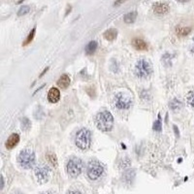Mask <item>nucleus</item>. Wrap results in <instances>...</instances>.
Returning a JSON list of instances; mask_svg holds the SVG:
<instances>
[{
	"instance_id": "24",
	"label": "nucleus",
	"mask_w": 194,
	"mask_h": 194,
	"mask_svg": "<svg viewBox=\"0 0 194 194\" xmlns=\"http://www.w3.org/2000/svg\"><path fill=\"white\" fill-rule=\"evenodd\" d=\"M30 127H31V123H30V120L28 119H26V118H24V119H23V124H21V128H23L24 130L27 131V130H29Z\"/></svg>"
},
{
	"instance_id": "22",
	"label": "nucleus",
	"mask_w": 194,
	"mask_h": 194,
	"mask_svg": "<svg viewBox=\"0 0 194 194\" xmlns=\"http://www.w3.org/2000/svg\"><path fill=\"white\" fill-rule=\"evenodd\" d=\"M29 12H30V7L29 6H27V5L21 6L20 8L19 9V11H18V16L19 17L24 16V15H26V14H28Z\"/></svg>"
},
{
	"instance_id": "30",
	"label": "nucleus",
	"mask_w": 194,
	"mask_h": 194,
	"mask_svg": "<svg viewBox=\"0 0 194 194\" xmlns=\"http://www.w3.org/2000/svg\"><path fill=\"white\" fill-rule=\"evenodd\" d=\"M48 70H49V67L45 68V69H44V71H43V72H42V73H41V75H40V78H41V77H43V76H44V75H45V73H46V72H47Z\"/></svg>"
},
{
	"instance_id": "31",
	"label": "nucleus",
	"mask_w": 194,
	"mask_h": 194,
	"mask_svg": "<svg viewBox=\"0 0 194 194\" xmlns=\"http://www.w3.org/2000/svg\"><path fill=\"white\" fill-rule=\"evenodd\" d=\"M71 10H72L71 6H69V5H68V6H67V12L65 13V15H66V16L68 15V13H69V12H71Z\"/></svg>"
},
{
	"instance_id": "12",
	"label": "nucleus",
	"mask_w": 194,
	"mask_h": 194,
	"mask_svg": "<svg viewBox=\"0 0 194 194\" xmlns=\"http://www.w3.org/2000/svg\"><path fill=\"white\" fill-rule=\"evenodd\" d=\"M132 45L138 51H147L149 49L148 44L141 38H134L132 40Z\"/></svg>"
},
{
	"instance_id": "25",
	"label": "nucleus",
	"mask_w": 194,
	"mask_h": 194,
	"mask_svg": "<svg viewBox=\"0 0 194 194\" xmlns=\"http://www.w3.org/2000/svg\"><path fill=\"white\" fill-rule=\"evenodd\" d=\"M134 176H135V173H134V171H132V172H126L125 173V175H124V178H125V181H132L133 179V178H134Z\"/></svg>"
},
{
	"instance_id": "8",
	"label": "nucleus",
	"mask_w": 194,
	"mask_h": 194,
	"mask_svg": "<svg viewBox=\"0 0 194 194\" xmlns=\"http://www.w3.org/2000/svg\"><path fill=\"white\" fill-rule=\"evenodd\" d=\"M35 176L37 178V181L41 183L48 182L50 178V168L44 164L39 165L35 169Z\"/></svg>"
},
{
	"instance_id": "29",
	"label": "nucleus",
	"mask_w": 194,
	"mask_h": 194,
	"mask_svg": "<svg viewBox=\"0 0 194 194\" xmlns=\"http://www.w3.org/2000/svg\"><path fill=\"white\" fill-rule=\"evenodd\" d=\"M190 52L194 54V37L192 38V45L190 46Z\"/></svg>"
},
{
	"instance_id": "18",
	"label": "nucleus",
	"mask_w": 194,
	"mask_h": 194,
	"mask_svg": "<svg viewBox=\"0 0 194 194\" xmlns=\"http://www.w3.org/2000/svg\"><path fill=\"white\" fill-rule=\"evenodd\" d=\"M169 107L172 109V111L177 112V111H179L183 108V103H182L181 100L175 98L169 103Z\"/></svg>"
},
{
	"instance_id": "27",
	"label": "nucleus",
	"mask_w": 194,
	"mask_h": 194,
	"mask_svg": "<svg viewBox=\"0 0 194 194\" xmlns=\"http://www.w3.org/2000/svg\"><path fill=\"white\" fill-rule=\"evenodd\" d=\"M0 182H1V184H0V190H2L3 188H4V178H3V176H1V178H0Z\"/></svg>"
},
{
	"instance_id": "14",
	"label": "nucleus",
	"mask_w": 194,
	"mask_h": 194,
	"mask_svg": "<svg viewBox=\"0 0 194 194\" xmlns=\"http://www.w3.org/2000/svg\"><path fill=\"white\" fill-rule=\"evenodd\" d=\"M118 34H119V32L116 28H110V29H108L104 32L103 36L108 41H114V39H117Z\"/></svg>"
},
{
	"instance_id": "19",
	"label": "nucleus",
	"mask_w": 194,
	"mask_h": 194,
	"mask_svg": "<svg viewBox=\"0 0 194 194\" xmlns=\"http://www.w3.org/2000/svg\"><path fill=\"white\" fill-rule=\"evenodd\" d=\"M35 32H36V27H33L32 29H31V31L29 32V34H28V36L26 37L25 41L23 43V46L24 47H26L27 45H29L30 43L32 42V40L34 39V36H35Z\"/></svg>"
},
{
	"instance_id": "4",
	"label": "nucleus",
	"mask_w": 194,
	"mask_h": 194,
	"mask_svg": "<svg viewBox=\"0 0 194 194\" xmlns=\"http://www.w3.org/2000/svg\"><path fill=\"white\" fill-rule=\"evenodd\" d=\"M135 75L138 78L141 79H146L150 76L153 73V66L148 60L146 59H140L137 61L135 65Z\"/></svg>"
},
{
	"instance_id": "1",
	"label": "nucleus",
	"mask_w": 194,
	"mask_h": 194,
	"mask_svg": "<svg viewBox=\"0 0 194 194\" xmlns=\"http://www.w3.org/2000/svg\"><path fill=\"white\" fill-rule=\"evenodd\" d=\"M95 124L99 130L103 132H109L112 130L114 125L113 114L109 111H102L96 114Z\"/></svg>"
},
{
	"instance_id": "32",
	"label": "nucleus",
	"mask_w": 194,
	"mask_h": 194,
	"mask_svg": "<svg viewBox=\"0 0 194 194\" xmlns=\"http://www.w3.org/2000/svg\"><path fill=\"white\" fill-rule=\"evenodd\" d=\"M178 2H181V3H185V2H188L189 0H177Z\"/></svg>"
},
{
	"instance_id": "9",
	"label": "nucleus",
	"mask_w": 194,
	"mask_h": 194,
	"mask_svg": "<svg viewBox=\"0 0 194 194\" xmlns=\"http://www.w3.org/2000/svg\"><path fill=\"white\" fill-rule=\"evenodd\" d=\"M170 9V7L167 3L165 2H156L153 5V12L158 16L165 15L166 13H168Z\"/></svg>"
},
{
	"instance_id": "26",
	"label": "nucleus",
	"mask_w": 194,
	"mask_h": 194,
	"mask_svg": "<svg viewBox=\"0 0 194 194\" xmlns=\"http://www.w3.org/2000/svg\"><path fill=\"white\" fill-rule=\"evenodd\" d=\"M126 1V0H117V1L116 2H114V6H120L121 4H123V3H124Z\"/></svg>"
},
{
	"instance_id": "28",
	"label": "nucleus",
	"mask_w": 194,
	"mask_h": 194,
	"mask_svg": "<svg viewBox=\"0 0 194 194\" xmlns=\"http://www.w3.org/2000/svg\"><path fill=\"white\" fill-rule=\"evenodd\" d=\"M173 128H174V130H175L176 136H177V137H179V131L178 130V127H177L176 125H174V126H173Z\"/></svg>"
},
{
	"instance_id": "7",
	"label": "nucleus",
	"mask_w": 194,
	"mask_h": 194,
	"mask_svg": "<svg viewBox=\"0 0 194 194\" xmlns=\"http://www.w3.org/2000/svg\"><path fill=\"white\" fill-rule=\"evenodd\" d=\"M114 106L119 110H127L132 106V98L126 93L119 92L114 96Z\"/></svg>"
},
{
	"instance_id": "16",
	"label": "nucleus",
	"mask_w": 194,
	"mask_h": 194,
	"mask_svg": "<svg viewBox=\"0 0 194 194\" xmlns=\"http://www.w3.org/2000/svg\"><path fill=\"white\" fill-rule=\"evenodd\" d=\"M97 42L96 41H90L88 44L87 45V47H85V54H87L88 55H92L93 54H94L96 52L97 50Z\"/></svg>"
},
{
	"instance_id": "17",
	"label": "nucleus",
	"mask_w": 194,
	"mask_h": 194,
	"mask_svg": "<svg viewBox=\"0 0 194 194\" xmlns=\"http://www.w3.org/2000/svg\"><path fill=\"white\" fill-rule=\"evenodd\" d=\"M136 18H137V12H129L127 14H125L124 17H123V20L125 24H134L135 20H136Z\"/></svg>"
},
{
	"instance_id": "3",
	"label": "nucleus",
	"mask_w": 194,
	"mask_h": 194,
	"mask_svg": "<svg viewBox=\"0 0 194 194\" xmlns=\"http://www.w3.org/2000/svg\"><path fill=\"white\" fill-rule=\"evenodd\" d=\"M35 153L29 149H24L19 155V163L24 169H31L35 165Z\"/></svg>"
},
{
	"instance_id": "33",
	"label": "nucleus",
	"mask_w": 194,
	"mask_h": 194,
	"mask_svg": "<svg viewBox=\"0 0 194 194\" xmlns=\"http://www.w3.org/2000/svg\"><path fill=\"white\" fill-rule=\"evenodd\" d=\"M24 0H19V1L18 2V4H20L21 2H24Z\"/></svg>"
},
{
	"instance_id": "5",
	"label": "nucleus",
	"mask_w": 194,
	"mask_h": 194,
	"mask_svg": "<svg viewBox=\"0 0 194 194\" xmlns=\"http://www.w3.org/2000/svg\"><path fill=\"white\" fill-rule=\"evenodd\" d=\"M83 161L78 158V157H72L69 159L67 163V173L71 178H77L78 176H80V174L83 171Z\"/></svg>"
},
{
	"instance_id": "10",
	"label": "nucleus",
	"mask_w": 194,
	"mask_h": 194,
	"mask_svg": "<svg viewBox=\"0 0 194 194\" xmlns=\"http://www.w3.org/2000/svg\"><path fill=\"white\" fill-rule=\"evenodd\" d=\"M48 99L51 103H57L60 99V91L56 88H52L48 92Z\"/></svg>"
},
{
	"instance_id": "11",
	"label": "nucleus",
	"mask_w": 194,
	"mask_h": 194,
	"mask_svg": "<svg viewBox=\"0 0 194 194\" xmlns=\"http://www.w3.org/2000/svg\"><path fill=\"white\" fill-rule=\"evenodd\" d=\"M19 142V135L17 133H14L9 136V138L6 141V148L8 149H12L15 148Z\"/></svg>"
},
{
	"instance_id": "21",
	"label": "nucleus",
	"mask_w": 194,
	"mask_h": 194,
	"mask_svg": "<svg viewBox=\"0 0 194 194\" xmlns=\"http://www.w3.org/2000/svg\"><path fill=\"white\" fill-rule=\"evenodd\" d=\"M153 129L154 131H157V132H160V131L162 130V123H161L160 114H158V119L154 121L153 126Z\"/></svg>"
},
{
	"instance_id": "2",
	"label": "nucleus",
	"mask_w": 194,
	"mask_h": 194,
	"mask_svg": "<svg viewBox=\"0 0 194 194\" xmlns=\"http://www.w3.org/2000/svg\"><path fill=\"white\" fill-rule=\"evenodd\" d=\"M90 143H91V133L88 129L82 128L81 130H79L77 132L75 137V144L79 149L82 150L88 149L90 147Z\"/></svg>"
},
{
	"instance_id": "13",
	"label": "nucleus",
	"mask_w": 194,
	"mask_h": 194,
	"mask_svg": "<svg viewBox=\"0 0 194 194\" xmlns=\"http://www.w3.org/2000/svg\"><path fill=\"white\" fill-rule=\"evenodd\" d=\"M70 83H71L70 77L67 74H64L58 79V81H57V85H58L60 88L65 89L70 85Z\"/></svg>"
},
{
	"instance_id": "15",
	"label": "nucleus",
	"mask_w": 194,
	"mask_h": 194,
	"mask_svg": "<svg viewBox=\"0 0 194 194\" xmlns=\"http://www.w3.org/2000/svg\"><path fill=\"white\" fill-rule=\"evenodd\" d=\"M191 31V27L185 26V25H178L176 27V34L181 37H184V36L188 35Z\"/></svg>"
},
{
	"instance_id": "20",
	"label": "nucleus",
	"mask_w": 194,
	"mask_h": 194,
	"mask_svg": "<svg viewBox=\"0 0 194 194\" xmlns=\"http://www.w3.org/2000/svg\"><path fill=\"white\" fill-rule=\"evenodd\" d=\"M46 158H47V161L49 163H51L53 166H54V167L57 166V157H56L55 154H54V153H48L46 155Z\"/></svg>"
},
{
	"instance_id": "6",
	"label": "nucleus",
	"mask_w": 194,
	"mask_h": 194,
	"mask_svg": "<svg viewBox=\"0 0 194 194\" xmlns=\"http://www.w3.org/2000/svg\"><path fill=\"white\" fill-rule=\"evenodd\" d=\"M104 172V167L102 164L97 160H91L89 161L88 165V177L91 179V181H96L100 177L102 176Z\"/></svg>"
},
{
	"instance_id": "23",
	"label": "nucleus",
	"mask_w": 194,
	"mask_h": 194,
	"mask_svg": "<svg viewBox=\"0 0 194 194\" xmlns=\"http://www.w3.org/2000/svg\"><path fill=\"white\" fill-rule=\"evenodd\" d=\"M186 101H188V105L194 109V90L188 92V96H186Z\"/></svg>"
}]
</instances>
